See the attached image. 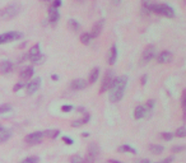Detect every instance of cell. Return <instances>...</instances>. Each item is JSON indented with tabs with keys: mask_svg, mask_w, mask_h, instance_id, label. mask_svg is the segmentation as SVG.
Here are the masks:
<instances>
[{
	"mask_svg": "<svg viewBox=\"0 0 186 163\" xmlns=\"http://www.w3.org/2000/svg\"><path fill=\"white\" fill-rule=\"evenodd\" d=\"M127 84V77H119L114 78L110 87V101L119 102L124 97V91Z\"/></svg>",
	"mask_w": 186,
	"mask_h": 163,
	"instance_id": "cell-1",
	"label": "cell"
},
{
	"mask_svg": "<svg viewBox=\"0 0 186 163\" xmlns=\"http://www.w3.org/2000/svg\"><path fill=\"white\" fill-rule=\"evenodd\" d=\"M20 12V5L17 3L9 4L5 8L0 9V20H9L14 18Z\"/></svg>",
	"mask_w": 186,
	"mask_h": 163,
	"instance_id": "cell-2",
	"label": "cell"
},
{
	"mask_svg": "<svg viewBox=\"0 0 186 163\" xmlns=\"http://www.w3.org/2000/svg\"><path fill=\"white\" fill-rule=\"evenodd\" d=\"M149 10H151V12L158 13V14L166 15V17H169V18H172L175 15V10L169 7V5H167V4H152Z\"/></svg>",
	"mask_w": 186,
	"mask_h": 163,
	"instance_id": "cell-3",
	"label": "cell"
},
{
	"mask_svg": "<svg viewBox=\"0 0 186 163\" xmlns=\"http://www.w3.org/2000/svg\"><path fill=\"white\" fill-rule=\"evenodd\" d=\"M28 57H29V60L33 63V64H40L42 60H44V56H42V54H41V50H40V45H38V43H37V45H35V46L29 50Z\"/></svg>",
	"mask_w": 186,
	"mask_h": 163,
	"instance_id": "cell-4",
	"label": "cell"
},
{
	"mask_svg": "<svg viewBox=\"0 0 186 163\" xmlns=\"http://www.w3.org/2000/svg\"><path fill=\"white\" fill-rule=\"evenodd\" d=\"M23 35L20 33V32H8V33H3L0 35V45L2 43H7V42H10V41H14V40H19L22 38Z\"/></svg>",
	"mask_w": 186,
	"mask_h": 163,
	"instance_id": "cell-5",
	"label": "cell"
},
{
	"mask_svg": "<svg viewBox=\"0 0 186 163\" xmlns=\"http://www.w3.org/2000/svg\"><path fill=\"white\" fill-rule=\"evenodd\" d=\"M114 80V73L112 70H108L107 73H106L105 78H103V82H102V85H101V93H103V92L108 91L110 87H111V83H112Z\"/></svg>",
	"mask_w": 186,
	"mask_h": 163,
	"instance_id": "cell-6",
	"label": "cell"
},
{
	"mask_svg": "<svg viewBox=\"0 0 186 163\" xmlns=\"http://www.w3.org/2000/svg\"><path fill=\"white\" fill-rule=\"evenodd\" d=\"M42 139H44V131H36V133L27 135L24 140H26V143H28V144H38Z\"/></svg>",
	"mask_w": 186,
	"mask_h": 163,
	"instance_id": "cell-7",
	"label": "cell"
},
{
	"mask_svg": "<svg viewBox=\"0 0 186 163\" xmlns=\"http://www.w3.org/2000/svg\"><path fill=\"white\" fill-rule=\"evenodd\" d=\"M156 56V46L154 45H149V46H147L145 47V50L143 51V61L144 63H148V61H151L153 57Z\"/></svg>",
	"mask_w": 186,
	"mask_h": 163,
	"instance_id": "cell-8",
	"label": "cell"
},
{
	"mask_svg": "<svg viewBox=\"0 0 186 163\" xmlns=\"http://www.w3.org/2000/svg\"><path fill=\"white\" fill-rule=\"evenodd\" d=\"M40 85H41V79L40 78H36V79H33L32 82H29V84L27 85V93L29 96L36 93L37 89L40 88Z\"/></svg>",
	"mask_w": 186,
	"mask_h": 163,
	"instance_id": "cell-9",
	"label": "cell"
},
{
	"mask_svg": "<svg viewBox=\"0 0 186 163\" xmlns=\"http://www.w3.org/2000/svg\"><path fill=\"white\" fill-rule=\"evenodd\" d=\"M103 24H105V19H99L97 23H96L94 26H93V28H92V33H89L91 35V37L93 38H96V37H98L99 36V33H101V31H102V28H103Z\"/></svg>",
	"mask_w": 186,
	"mask_h": 163,
	"instance_id": "cell-10",
	"label": "cell"
},
{
	"mask_svg": "<svg viewBox=\"0 0 186 163\" xmlns=\"http://www.w3.org/2000/svg\"><path fill=\"white\" fill-rule=\"evenodd\" d=\"M88 84V82L87 80H84V79H75V80H73L72 82V88L73 89H75V91H81V89H84L87 87Z\"/></svg>",
	"mask_w": 186,
	"mask_h": 163,
	"instance_id": "cell-11",
	"label": "cell"
},
{
	"mask_svg": "<svg viewBox=\"0 0 186 163\" xmlns=\"http://www.w3.org/2000/svg\"><path fill=\"white\" fill-rule=\"evenodd\" d=\"M12 69H13L12 61L4 60V61L0 63V73H2V74H8V73L12 72Z\"/></svg>",
	"mask_w": 186,
	"mask_h": 163,
	"instance_id": "cell-12",
	"label": "cell"
},
{
	"mask_svg": "<svg viewBox=\"0 0 186 163\" xmlns=\"http://www.w3.org/2000/svg\"><path fill=\"white\" fill-rule=\"evenodd\" d=\"M171 59H172V54L169 52V51H162L161 54H159V56H158V63L159 64H164V63H169L171 61Z\"/></svg>",
	"mask_w": 186,
	"mask_h": 163,
	"instance_id": "cell-13",
	"label": "cell"
},
{
	"mask_svg": "<svg viewBox=\"0 0 186 163\" xmlns=\"http://www.w3.org/2000/svg\"><path fill=\"white\" fill-rule=\"evenodd\" d=\"M33 73H35L33 66H27L26 69H23L22 72H20V79H22V80H27V79L32 78Z\"/></svg>",
	"mask_w": 186,
	"mask_h": 163,
	"instance_id": "cell-14",
	"label": "cell"
},
{
	"mask_svg": "<svg viewBox=\"0 0 186 163\" xmlns=\"http://www.w3.org/2000/svg\"><path fill=\"white\" fill-rule=\"evenodd\" d=\"M60 18V14H59V10H57V8H50L49 10V20L51 22V23H56L57 20H59Z\"/></svg>",
	"mask_w": 186,
	"mask_h": 163,
	"instance_id": "cell-15",
	"label": "cell"
},
{
	"mask_svg": "<svg viewBox=\"0 0 186 163\" xmlns=\"http://www.w3.org/2000/svg\"><path fill=\"white\" fill-rule=\"evenodd\" d=\"M147 110L144 106H138L135 110H134V118H136V120H140V118H143L145 115H147Z\"/></svg>",
	"mask_w": 186,
	"mask_h": 163,
	"instance_id": "cell-16",
	"label": "cell"
},
{
	"mask_svg": "<svg viewBox=\"0 0 186 163\" xmlns=\"http://www.w3.org/2000/svg\"><path fill=\"white\" fill-rule=\"evenodd\" d=\"M10 135H12V133H10V130L3 128L2 125H0V143H4L7 142V140L10 138Z\"/></svg>",
	"mask_w": 186,
	"mask_h": 163,
	"instance_id": "cell-17",
	"label": "cell"
},
{
	"mask_svg": "<svg viewBox=\"0 0 186 163\" xmlns=\"http://www.w3.org/2000/svg\"><path fill=\"white\" fill-rule=\"evenodd\" d=\"M116 59H117V48H116V46L114 45L112 47H111L110 54H108V64L114 65L116 63Z\"/></svg>",
	"mask_w": 186,
	"mask_h": 163,
	"instance_id": "cell-18",
	"label": "cell"
},
{
	"mask_svg": "<svg viewBox=\"0 0 186 163\" xmlns=\"http://www.w3.org/2000/svg\"><path fill=\"white\" fill-rule=\"evenodd\" d=\"M98 155V146L97 144H94V143H91L88 146V157H91V158H94L96 159V157Z\"/></svg>",
	"mask_w": 186,
	"mask_h": 163,
	"instance_id": "cell-19",
	"label": "cell"
},
{
	"mask_svg": "<svg viewBox=\"0 0 186 163\" xmlns=\"http://www.w3.org/2000/svg\"><path fill=\"white\" fill-rule=\"evenodd\" d=\"M98 75H99V69L98 68H94L92 72H91V74H89L88 83H94V82L98 79Z\"/></svg>",
	"mask_w": 186,
	"mask_h": 163,
	"instance_id": "cell-20",
	"label": "cell"
},
{
	"mask_svg": "<svg viewBox=\"0 0 186 163\" xmlns=\"http://www.w3.org/2000/svg\"><path fill=\"white\" fill-rule=\"evenodd\" d=\"M149 150H151V153H153V154H161L162 152L164 150V148L162 145L152 144V145H149Z\"/></svg>",
	"mask_w": 186,
	"mask_h": 163,
	"instance_id": "cell-21",
	"label": "cell"
},
{
	"mask_svg": "<svg viewBox=\"0 0 186 163\" xmlns=\"http://www.w3.org/2000/svg\"><path fill=\"white\" fill-rule=\"evenodd\" d=\"M59 130L55 129V130H47V131H44V137L46 138H50V139H55L59 137Z\"/></svg>",
	"mask_w": 186,
	"mask_h": 163,
	"instance_id": "cell-22",
	"label": "cell"
},
{
	"mask_svg": "<svg viewBox=\"0 0 186 163\" xmlns=\"http://www.w3.org/2000/svg\"><path fill=\"white\" fill-rule=\"evenodd\" d=\"M119 152L121 153H131V154H136V150L134 148H131L130 145H121L119 146Z\"/></svg>",
	"mask_w": 186,
	"mask_h": 163,
	"instance_id": "cell-23",
	"label": "cell"
},
{
	"mask_svg": "<svg viewBox=\"0 0 186 163\" xmlns=\"http://www.w3.org/2000/svg\"><path fill=\"white\" fill-rule=\"evenodd\" d=\"M88 121H89V115L87 113L86 117L82 118V120H75V121H73V122H72V126H73V128H79V126H82L83 124H87Z\"/></svg>",
	"mask_w": 186,
	"mask_h": 163,
	"instance_id": "cell-24",
	"label": "cell"
},
{
	"mask_svg": "<svg viewBox=\"0 0 186 163\" xmlns=\"http://www.w3.org/2000/svg\"><path fill=\"white\" fill-rule=\"evenodd\" d=\"M38 162H40V158L36 155L27 157V158H24L23 161H20V163H38Z\"/></svg>",
	"mask_w": 186,
	"mask_h": 163,
	"instance_id": "cell-25",
	"label": "cell"
},
{
	"mask_svg": "<svg viewBox=\"0 0 186 163\" xmlns=\"http://www.w3.org/2000/svg\"><path fill=\"white\" fill-rule=\"evenodd\" d=\"M91 40H92V37L89 33H83L81 36V41H82V43H84V45H88V43L91 42Z\"/></svg>",
	"mask_w": 186,
	"mask_h": 163,
	"instance_id": "cell-26",
	"label": "cell"
},
{
	"mask_svg": "<svg viewBox=\"0 0 186 163\" xmlns=\"http://www.w3.org/2000/svg\"><path fill=\"white\" fill-rule=\"evenodd\" d=\"M69 27H70V28H72L74 32H77V31L79 29V23H78L77 20L70 19V20H69Z\"/></svg>",
	"mask_w": 186,
	"mask_h": 163,
	"instance_id": "cell-27",
	"label": "cell"
},
{
	"mask_svg": "<svg viewBox=\"0 0 186 163\" xmlns=\"http://www.w3.org/2000/svg\"><path fill=\"white\" fill-rule=\"evenodd\" d=\"M176 137H178V138H184V137H186V129H185L184 126L178 128V129L176 130Z\"/></svg>",
	"mask_w": 186,
	"mask_h": 163,
	"instance_id": "cell-28",
	"label": "cell"
},
{
	"mask_svg": "<svg viewBox=\"0 0 186 163\" xmlns=\"http://www.w3.org/2000/svg\"><path fill=\"white\" fill-rule=\"evenodd\" d=\"M12 111V106L10 105H2L0 106V113H7Z\"/></svg>",
	"mask_w": 186,
	"mask_h": 163,
	"instance_id": "cell-29",
	"label": "cell"
},
{
	"mask_svg": "<svg viewBox=\"0 0 186 163\" xmlns=\"http://www.w3.org/2000/svg\"><path fill=\"white\" fill-rule=\"evenodd\" d=\"M70 163H84V159L79 155H74V157H72Z\"/></svg>",
	"mask_w": 186,
	"mask_h": 163,
	"instance_id": "cell-30",
	"label": "cell"
},
{
	"mask_svg": "<svg viewBox=\"0 0 186 163\" xmlns=\"http://www.w3.org/2000/svg\"><path fill=\"white\" fill-rule=\"evenodd\" d=\"M184 149L185 148L182 145H176V146H173V148H172V152H173V153H180V152H182Z\"/></svg>",
	"mask_w": 186,
	"mask_h": 163,
	"instance_id": "cell-31",
	"label": "cell"
},
{
	"mask_svg": "<svg viewBox=\"0 0 186 163\" xmlns=\"http://www.w3.org/2000/svg\"><path fill=\"white\" fill-rule=\"evenodd\" d=\"M153 106H154V101L149 100V101H148V103H147V107H145V110H147V111H148V110H149V111H152V110H153Z\"/></svg>",
	"mask_w": 186,
	"mask_h": 163,
	"instance_id": "cell-32",
	"label": "cell"
},
{
	"mask_svg": "<svg viewBox=\"0 0 186 163\" xmlns=\"http://www.w3.org/2000/svg\"><path fill=\"white\" fill-rule=\"evenodd\" d=\"M26 84H24V82H19V83L17 84V85H15L14 87V92H18L20 88H23V87H24Z\"/></svg>",
	"mask_w": 186,
	"mask_h": 163,
	"instance_id": "cell-33",
	"label": "cell"
},
{
	"mask_svg": "<svg viewBox=\"0 0 186 163\" xmlns=\"http://www.w3.org/2000/svg\"><path fill=\"white\" fill-rule=\"evenodd\" d=\"M63 142L65 143V144H68V145H72V144H73V140H72L70 138H68V137H64V138H63Z\"/></svg>",
	"mask_w": 186,
	"mask_h": 163,
	"instance_id": "cell-34",
	"label": "cell"
},
{
	"mask_svg": "<svg viewBox=\"0 0 186 163\" xmlns=\"http://www.w3.org/2000/svg\"><path fill=\"white\" fill-rule=\"evenodd\" d=\"M162 138L166 139V140H171V139H172V134H169V133H163V134H162Z\"/></svg>",
	"mask_w": 186,
	"mask_h": 163,
	"instance_id": "cell-35",
	"label": "cell"
},
{
	"mask_svg": "<svg viewBox=\"0 0 186 163\" xmlns=\"http://www.w3.org/2000/svg\"><path fill=\"white\" fill-rule=\"evenodd\" d=\"M61 110H63V112H69L73 110V106H63Z\"/></svg>",
	"mask_w": 186,
	"mask_h": 163,
	"instance_id": "cell-36",
	"label": "cell"
},
{
	"mask_svg": "<svg viewBox=\"0 0 186 163\" xmlns=\"http://www.w3.org/2000/svg\"><path fill=\"white\" fill-rule=\"evenodd\" d=\"M173 161V157H169V158H166V159H163L161 162H157V163H171Z\"/></svg>",
	"mask_w": 186,
	"mask_h": 163,
	"instance_id": "cell-37",
	"label": "cell"
},
{
	"mask_svg": "<svg viewBox=\"0 0 186 163\" xmlns=\"http://www.w3.org/2000/svg\"><path fill=\"white\" fill-rule=\"evenodd\" d=\"M61 5V0H54V5H52V8H57Z\"/></svg>",
	"mask_w": 186,
	"mask_h": 163,
	"instance_id": "cell-38",
	"label": "cell"
},
{
	"mask_svg": "<svg viewBox=\"0 0 186 163\" xmlns=\"http://www.w3.org/2000/svg\"><path fill=\"white\" fill-rule=\"evenodd\" d=\"M140 83H142L143 85H144V84L147 83V75H143V77H142V82H140Z\"/></svg>",
	"mask_w": 186,
	"mask_h": 163,
	"instance_id": "cell-39",
	"label": "cell"
},
{
	"mask_svg": "<svg viewBox=\"0 0 186 163\" xmlns=\"http://www.w3.org/2000/svg\"><path fill=\"white\" fill-rule=\"evenodd\" d=\"M135 163H151V161H148V159H139V161H136Z\"/></svg>",
	"mask_w": 186,
	"mask_h": 163,
	"instance_id": "cell-40",
	"label": "cell"
},
{
	"mask_svg": "<svg viewBox=\"0 0 186 163\" xmlns=\"http://www.w3.org/2000/svg\"><path fill=\"white\" fill-rule=\"evenodd\" d=\"M51 79L52 80H57V79H59V77H57V75H55V74H52L51 75Z\"/></svg>",
	"mask_w": 186,
	"mask_h": 163,
	"instance_id": "cell-41",
	"label": "cell"
},
{
	"mask_svg": "<svg viewBox=\"0 0 186 163\" xmlns=\"http://www.w3.org/2000/svg\"><path fill=\"white\" fill-rule=\"evenodd\" d=\"M108 163H123V162H120V161H115V159H110Z\"/></svg>",
	"mask_w": 186,
	"mask_h": 163,
	"instance_id": "cell-42",
	"label": "cell"
},
{
	"mask_svg": "<svg viewBox=\"0 0 186 163\" xmlns=\"http://www.w3.org/2000/svg\"><path fill=\"white\" fill-rule=\"evenodd\" d=\"M88 135H89L88 133H83V134H82V137H83V138H87V137H88Z\"/></svg>",
	"mask_w": 186,
	"mask_h": 163,
	"instance_id": "cell-43",
	"label": "cell"
},
{
	"mask_svg": "<svg viewBox=\"0 0 186 163\" xmlns=\"http://www.w3.org/2000/svg\"><path fill=\"white\" fill-rule=\"evenodd\" d=\"M114 2H115L116 4H117V3H120V0H114Z\"/></svg>",
	"mask_w": 186,
	"mask_h": 163,
	"instance_id": "cell-44",
	"label": "cell"
},
{
	"mask_svg": "<svg viewBox=\"0 0 186 163\" xmlns=\"http://www.w3.org/2000/svg\"><path fill=\"white\" fill-rule=\"evenodd\" d=\"M45 2H50V0H45Z\"/></svg>",
	"mask_w": 186,
	"mask_h": 163,
	"instance_id": "cell-45",
	"label": "cell"
},
{
	"mask_svg": "<svg viewBox=\"0 0 186 163\" xmlns=\"http://www.w3.org/2000/svg\"><path fill=\"white\" fill-rule=\"evenodd\" d=\"M78 2H83V0H78Z\"/></svg>",
	"mask_w": 186,
	"mask_h": 163,
	"instance_id": "cell-46",
	"label": "cell"
}]
</instances>
